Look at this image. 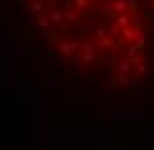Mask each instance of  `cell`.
I'll return each mask as SVG.
<instances>
[{
    "instance_id": "12",
    "label": "cell",
    "mask_w": 154,
    "mask_h": 150,
    "mask_svg": "<svg viewBox=\"0 0 154 150\" xmlns=\"http://www.w3.org/2000/svg\"><path fill=\"white\" fill-rule=\"evenodd\" d=\"M104 62H106V66H108V68H114V60H112V56H110V54H104Z\"/></svg>"
},
{
    "instance_id": "2",
    "label": "cell",
    "mask_w": 154,
    "mask_h": 150,
    "mask_svg": "<svg viewBox=\"0 0 154 150\" xmlns=\"http://www.w3.org/2000/svg\"><path fill=\"white\" fill-rule=\"evenodd\" d=\"M116 72H118V74H128V72H130V60H128V58H122L120 64L116 66Z\"/></svg>"
},
{
    "instance_id": "19",
    "label": "cell",
    "mask_w": 154,
    "mask_h": 150,
    "mask_svg": "<svg viewBox=\"0 0 154 150\" xmlns=\"http://www.w3.org/2000/svg\"><path fill=\"white\" fill-rule=\"evenodd\" d=\"M86 4H88L86 0H76V8H84Z\"/></svg>"
},
{
    "instance_id": "14",
    "label": "cell",
    "mask_w": 154,
    "mask_h": 150,
    "mask_svg": "<svg viewBox=\"0 0 154 150\" xmlns=\"http://www.w3.org/2000/svg\"><path fill=\"white\" fill-rule=\"evenodd\" d=\"M82 52H84V54L86 52H92V44L90 42H84V44H82Z\"/></svg>"
},
{
    "instance_id": "22",
    "label": "cell",
    "mask_w": 154,
    "mask_h": 150,
    "mask_svg": "<svg viewBox=\"0 0 154 150\" xmlns=\"http://www.w3.org/2000/svg\"><path fill=\"white\" fill-rule=\"evenodd\" d=\"M100 44H102V46H110V40H108V38H106V36H104V38H102V42H100Z\"/></svg>"
},
{
    "instance_id": "3",
    "label": "cell",
    "mask_w": 154,
    "mask_h": 150,
    "mask_svg": "<svg viewBox=\"0 0 154 150\" xmlns=\"http://www.w3.org/2000/svg\"><path fill=\"white\" fill-rule=\"evenodd\" d=\"M116 24H118L120 28H126L128 26V16H126L124 12H120L118 16H116Z\"/></svg>"
},
{
    "instance_id": "10",
    "label": "cell",
    "mask_w": 154,
    "mask_h": 150,
    "mask_svg": "<svg viewBox=\"0 0 154 150\" xmlns=\"http://www.w3.org/2000/svg\"><path fill=\"white\" fill-rule=\"evenodd\" d=\"M38 24L46 30V28H48V24H50V20H48V18H44V16H38Z\"/></svg>"
},
{
    "instance_id": "20",
    "label": "cell",
    "mask_w": 154,
    "mask_h": 150,
    "mask_svg": "<svg viewBox=\"0 0 154 150\" xmlns=\"http://www.w3.org/2000/svg\"><path fill=\"white\" fill-rule=\"evenodd\" d=\"M118 32H120V26L114 24V26H112V36H118Z\"/></svg>"
},
{
    "instance_id": "4",
    "label": "cell",
    "mask_w": 154,
    "mask_h": 150,
    "mask_svg": "<svg viewBox=\"0 0 154 150\" xmlns=\"http://www.w3.org/2000/svg\"><path fill=\"white\" fill-rule=\"evenodd\" d=\"M62 20H64V14H62V12L54 10V12H52V14H50V22L58 24V22H62Z\"/></svg>"
},
{
    "instance_id": "23",
    "label": "cell",
    "mask_w": 154,
    "mask_h": 150,
    "mask_svg": "<svg viewBox=\"0 0 154 150\" xmlns=\"http://www.w3.org/2000/svg\"><path fill=\"white\" fill-rule=\"evenodd\" d=\"M80 62H84V60H82L80 56H74V64H80Z\"/></svg>"
},
{
    "instance_id": "13",
    "label": "cell",
    "mask_w": 154,
    "mask_h": 150,
    "mask_svg": "<svg viewBox=\"0 0 154 150\" xmlns=\"http://www.w3.org/2000/svg\"><path fill=\"white\" fill-rule=\"evenodd\" d=\"M136 50H138V46H136V44H134V46H130L128 50H126V58H132L134 54H136Z\"/></svg>"
},
{
    "instance_id": "8",
    "label": "cell",
    "mask_w": 154,
    "mask_h": 150,
    "mask_svg": "<svg viewBox=\"0 0 154 150\" xmlns=\"http://www.w3.org/2000/svg\"><path fill=\"white\" fill-rule=\"evenodd\" d=\"M116 84H130V80H128V76H126V74H118Z\"/></svg>"
},
{
    "instance_id": "16",
    "label": "cell",
    "mask_w": 154,
    "mask_h": 150,
    "mask_svg": "<svg viewBox=\"0 0 154 150\" xmlns=\"http://www.w3.org/2000/svg\"><path fill=\"white\" fill-rule=\"evenodd\" d=\"M138 72H140V74H148V66H146V64H140V66H138Z\"/></svg>"
},
{
    "instance_id": "21",
    "label": "cell",
    "mask_w": 154,
    "mask_h": 150,
    "mask_svg": "<svg viewBox=\"0 0 154 150\" xmlns=\"http://www.w3.org/2000/svg\"><path fill=\"white\" fill-rule=\"evenodd\" d=\"M96 36H98V38H104V36H106V34H104V28H98L96 30Z\"/></svg>"
},
{
    "instance_id": "7",
    "label": "cell",
    "mask_w": 154,
    "mask_h": 150,
    "mask_svg": "<svg viewBox=\"0 0 154 150\" xmlns=\"http://www.w3.org/2000/svg\"><path fill=\"white\" fill-rule=\"evenodd\" d=\"M136 46L138 48H146V36H144V34L136 36Z\"/></svg>"
},
{
    "instance_id": "11",
    "label": "cell",
    "mask_w": 154,
    "mask_h": 150,
    "mask_svg": "<svg viewBox=\"0 0 154 150\" xmlns=\"http://www.w3.org/2000/svg\"><path fill=\"white\" fill-rule=\"evenodd\" d=\"M76 16H78V8H74V10H70V12H68V14H66L64 18H68V20H72V22H74V20H76Z\"/></svg>"
},
{
    "instance_id": "15",
    "label": "cell",
    "mask_w": 154,
    "mask_h": 150,
    "mask_svg": "<svg viewBox=\"0 0 154 150\" xmlns=\"http://www.w3.org/2000/svg\"><path fill=\"white\" fill-rule=\"evenodd\" d=\"M130 62H132V64H134V66L138 68V66H140V56H136V54H134V56L130 58Z\"/></svg>"
},
{
    "instance_id": "9",
    "label": "cell",
    "mask_w": 154,
    "mask_h": 150,
    "mask_svg": "<svg viewBox=\"0 0 154 150\" xmlns=\"http://www.w3.org/2000/svg\"><path fill=\"white\" fill-rule=\"evenodd\" d=\"M94 58H96V56H94V52H86L82 60H84L86 64H90V62H94Z\"/></svg>"
},
{
    "instance_id": "18",
    "label": "cell",
    "mask_w": 154,
    "mask_h": 150,
    "mask_svg": "<svg viewBox=\"0 0 154 150\" xmlns=\"http://www.w3.org/2000/svg\"><path fill=\"white\" fill-rule=\"evenodd\" d=\"M136 28H138V30H144V20L136 18Z\"/></svg>"
},
{
    "instance_id": "1",
    "label": "cell",
    "mask_w": 154,
    "mask_h": 150,
    "mask_svg": "<svg viewBox=\"0 0 154 150\" xmlns=\"http://www.w3.org/2000/svg\"><path fill=\"white\" fill-rule=\"evenodd\" d=\"M72 50H78V44L76 42H62L60 44V54H64V56H68Z\"/></svg>"
},
{
    "instance_id": "17",
    "label": "cell",
    "mask_w": 154,
    "mask_h": 150,
    "mask_svg": "<svg viewBox=\"0 0 154 150\" xmlns=\"http://www.w3.org/2000/svg\"><path fill=\"white\" fill-rule=\"evenodd\" d=\"M42 10V2H34L32 4V12H40Z\"/></svg>"
},
{
    "instance_id": "6",
    "label": "cell",
    "mask_w": 154,
    "mask_h": 150,
    "mask_svg": "<svg viewBox=\"0 0 154 150\" xmlns=\"http://www.w3.org/2000/svg\"><path fill=\"white\" fill-rule=\"evenodd\" d=\"M126 6H128V0H116L114 10H116V12H124V10H126Z\"/></svg>"
},
{
    "instance_id": "5",
    "label": "cell",
    "mask_w": 154,
    "mask_h": 150,
    "mask_svg": "<svg viewBox=\"0 0 154 150\" xmlns=\"http://www.w3.org/2000/svg\"><path fill=\"white\" fill-rule=\"evenodd\" d=\"M140 34V30H130V28H124V38L126 40H132V38H136Z\"/></svg>"
}]
</instances>
